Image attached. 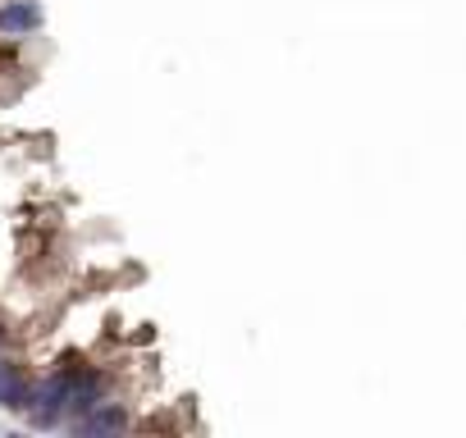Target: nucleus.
Returning a JSON list of instances; mask_svg holds the SVG:
<instances>
[{
  "instance_id": "obj_3",
  "label": "nucleus",
  "mask_w": 466,
  "mask_h": 438,
  "mask_svg": "<svg viewBox=\"0 0 466 438\" xmlns=\"http://www.w3.org/2000/svg\"><path fill=\"white\" fill-rule=\"evenodd\" d=\"M0 343H5V329H0Z\"/></svg>"
},
{
  "instance_id": "obj_2",
  "label": "nucleus",
  "mask_w": 466,
  "mask_h": 438,
  "mask_svg": "<svg viewBox=\"0 0 466 438\" xmlns=\"http://www.w3.org/2000/svg\"><path fill=\"white\" fill-rule=\"evenodd\" d=\"M37 28V10L28 0H14V5H0V32H28Z\"/></svg>"
},
{
  "instance_id": "obj_1",
  "label": "nucleus",
  "mask_w": 466,
  "mask_h": 438,
  "mask_svg": "<svg viewBox=\"0 0 466 438\" xmlns=\"http://www.w3.org/2000/svg\"><path fill=\"white\" fill-rule=\"evenodd\" d=\"M0 402H5L10 411H28L32 407V388L19 379V370L10 361H0Z\"/></svg>"
}]
</instances>
